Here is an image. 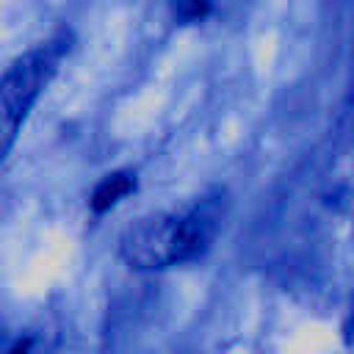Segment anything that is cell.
<instances>
[{
  "mask_svg": "<svg viewBox=\"0 0 354 354\" xmlns=\"http://www.w3.org/2000/svg\"><path fill=\"white\" fill-rule=\"evenodd\" d=\"M218 227V205L202 202L183 213H155L136 221L119 241V254L130 268L152 271L191 260L207 249Z\"/></svg>",
  "mask_w": 354,
  "mask_h": 354,
  "instance_id": "obj_1",
  "label": "cell"
},
{
  "mask_svg": "<svg viewBox=\"0 0 354 354\" xmlns=\"http://www.w3.org/2000/svg\"><path fill=\"white\" fill-rule=\"evenodd\" d=\"M61 58V47L41 44L19 55L3 75H0V163L11 152L33 102L55 75Z\"/></svg>",
  "mask_w": 354,
  "mask_h": 354,
  "instance_id": "obj_2",
  "label": "cell"
},
{
  "mask_svg": "<svg viewBox=\"0 0 354 354\" xmlns=\"http://www.w3.org/2000/svg\"><path fill=\"white\" fill-rule=\"evenodd\" d=\"M136 188V177L130 171H113L108 174L91 194V210L94 213H105L111 210L122 196H127Z\"/></svg>",
  "mask_w": 354,
  "mask_h": 354,
  "instance_id": "obj_3",
  "label": "cell"
},
{
  "mask_svg": "<svg viewBox=\"0 0 354 354\" xmlns=\"http://www.w3.org/2000/svg\"><path fill=\"white\" fill-rule=\"evenodd\" d=\"M174 17L183 22H196L210 11V0H171Z\"/></svg>",
  "mask_w": 354,
  "mask_h": 354,
  "instance_id": "obj_4",
  "label": "cell"
},
{
  "mask_svg": "<svg viewBox=\"0 0 354 354\" xmlns=\"http://www.w3.org/2000/svg\"><path fill=\"white\" fill-rule=\"evenodd\" d=\"M28 348H30V343H28V340H19L8 354H28Z\"/></svg>",
  "mask_w": 354,
  "mask_h": 354,
  "instance_id": "obj_5",
  "label": "cell"
}]
</instances>
